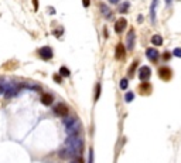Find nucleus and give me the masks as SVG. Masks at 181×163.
I'll use <instances>...</instances> for the list:
<instances>
[{"label": "nucleus", "instance_id": "ddd939ff", "mask_svg": "<svg viewBox=\"0 0 181 163\" xmlns=\"http://www.w3.org/2000/svg\"><path fill=\"white\" fill-rule=\"evenodd\" d=\"M101 13L103 14L106 19H111L112 17V11H111V9H109L106 4H101Z\"/></svg>", "mask_w": 181, "mask_h": 163}, {"label": "nucleus", "instance_id": "aec40b11", "mask_svg": "<svg viewBox=\"0 0 181 163\" xmlns=\"http://www.w3.org/2000/svg\"><path fill=\"white\" fill-rule=\"evenodd\" d=\"M96 90H95V101H98L99 99V97H101V90H102V87H101V84H96Z\"/></svg>", "mask_w": 181, "mask_h": 163}, {"label": "nucleus", "instance_id": "4468645a", "mask_svg": "<svg viewBox=\"0 0 181 163\" xmlns=\"http://www.w3.org/2000/svg\"><path fill=\"white\" fill-rule=\"evenodd\" d=\"M151 44L153 46H161L163 44V37L160 34H154V36L151 37Z\"/></svg>", "mask_w": 181, "mask_h": 163}, {"label": "nucleus", "instance_id": "f257e3e1", "mask_svg": "<svg viewBox=\"0 0 181 163\" xmlns=\"http://www.w3.org/2000/svg\"><path fill=\"white\" fill-rule=\"evenodd\" d=\"M65 148L69 150L71 157H77L82 152V140L79 136H68L65 140Z\"/></svg>", "mask_w": 181, "mask_h": 163}, {"label": "nucleus", "instance_id": "cd10ccee", "mask_svg": "<svg viewBox=\"0 0 181 163\" xmlns=\"http://www.w3.org/2000/svg\"><path fill=\"white\" fill-rule=\"evenodd\" d=\"M82 4H84V7H89L90 0H82Z\"/></svg>", "mask_w": 181, "mask_h": 163}, {"label": "nucleus", "instance_id": "9d476101", "mask_svg": "<svg viewBox=\"0 0 181 163\" xmlns=\"http://www.w3.org/2000/svg\"><path fill=\"white\" fill-rule=\"evenodd\" d=\"M139 91H140L141 95H149L151 92V84L147 81H143V82L139 85Z\"/></svg>", "mask_w": 181, "mask_h": 163}, {"label": "nucleus", "instance_id": "a878e982", "mask_svg": "<svg viewBox=\"0 0 181 163\" xmlns=\"http://www.w3.org/2000/svg\"><path fill=\"white\" fill-rule=\"evenodd\" d=\"M54 81H55V82H58V84H61V82H62V78H61V75H60V74H58V75H57V74L54 75Z\"/></svg>", "mask_w": 181, "mask_h": 163}, {"label": "nucleus", "instance_id": "dca6fc26", "mask_svg": "<svg viewBox=\"0 0 181 163\" xmlns=\"http://www.w3.org/2000/svg\"><path fill=\"white\" fill-rule=\"evenodd\" d=\"M75 122H77V119H75V118H67V117L64 118V125H65V128L72 126Z\"/></svg>", "mask_w": 181, "mask_h": 163}, {"label": "nucleus", "instance_id": "b1692460", "mask_svg": "<svg viewBox=\"0 0 181 163\" xmlns=\"http://www.w3.org/2000/svg\"><path fill=\"white\" fill-rule=\"evenodd\" d=\"M173 54H174L175 57H180L181 58V48H178V47L177 48H174V50H173Z\"/></svg>", "mask_w": 181, "mask_h": 163}, {"label": "nucleus", "instance_id": "7c9ffc66", "mask_svg": "<svg viewBox=\"0 0 181 163\" xmlns=\"http://www.w3.org/2000/svg\"><path fill=\"white\" fill-rule=\"evenodd\" d=\"M119 2H120V0H109V3L111 4H117Z\"/></svg>", "mask_w": 181, "mask_h": 163}, {"label": "nucleus", "instance_id": "0eeeda50", "mask_svg": "<svg viewBox=\"0 0 181 163\" xmlns=\"http://www.w3.org/2000/svg\"><path fill=\"white\" fill-rule=\"evenodd\" d=\"M17 92H19V85H16V84H10V85H7L6 91H4V97L11 98V97H14V95H17Z\"/></svg>", "mask_w": 181, "mask_h": 163}, {"label": "nucleus", "instance_id": "1a4fd4ad", "mask_svg": "<svg viewBox=\"0 0 181 163\" xmlns=\"http://www.w3.org/2000/svg\"><path fill=\"white\" fill-rule=\"evenodd\" d=\"M146 57H147L151 63H156V61L158 60L160 54H158V51L156 50V48H147V50H146Z\"/></svg>", "mask_w": 181, "mask_h": 163}, {"label": "nucleus", "instance_id": "39448f33", "mask_svg": "<svg viewBox=\"0 0 181 163\" xmlns=\"http://www.w3.org/2000/svg\"><path fill=\"white\" fill-rule=\"evenodd\" d=\"M151 77V68L147 65L141 67L140 70H139V78H140L141 81H149V78Z\"/></svg>", "mask_w": 181, "mask_h": 163}, {"label": "nucleus", "instance_id": "393cba45", "mask_svg": "<svg viewBox=\"0 0 181 163\" xmlns=\"http://www.w3.org/2000/svg\"><path fill=\"white\" fill-rule=\"evenodd\" d=\"M137 67V63L134 61L133 64H132V67H130V70H129V75H133V71H134V68Z\"/></svg>", "mask_w": 181, "mask_h": 163}, {"label": "nucleus", "instance_id": "20e7f679", "mask_svg": "<svg viewBox=\"0 0 181 163\" xmlns=\"http://www.w3.org/2000/svg\"><path fill=\"white\" fill-rule=\"evenodd\" d=\"M134 43H136V34H134L133 29H130L129 33H128V36H126V43H124V46H126L128 50L132 51L134 48Z\"/></svg>", "mask_w": 181, "mask_h": 163}, {"label": "nucleus", "instance_id": "423d86ee", "mask_svg": "<svg viewBox=\"0 0 181 163\" xmlns=\"http://www.w3.org/2000/svg\"><path fill=\"white\" fill-rule=\"evenodd\" d=\"M126 26H128V21H126V19H117V20L115 21V31H116L117 34L123 33L124 29H126Z\"/></svg>", "mask_w": 181, "mask_h": 163}, {"label": "nucleus", "instance_id": "f3484780", "mask_svg": "<svg viewBox=\"0 0 181 163\" xmlns=\"http://www.w3.org/2000/svg\"><path fill=\"white\" fill-rule=\"evenodd\" d=\"M58 155H60L61 159H67V157H71V153H69V150H68L67 148H65V149H61Z\"/></svg>", "mask_w": 181, "mask_h": 163}, {"label": "nucleus", "instance_id": "2eb2a0df", "mask_svg": "<svg viewBox=\"0 0 181 163\" xmlns=\"http://www.w3.org/2000/svg\"><path fill=\"white\" fill-rule=\"evenodd\" d=\"M158 0H153L151 2V9H150V16H151V21L154 23L156 21V6H157Z\"/></svg>", "mask_w": 181, "mask_h": 163}, {"label": "nucleus", "instance_id": "c85d7f7f", "mask_svg": "<svg viewBox=\"0 0 181 163\" xmlns=\"http://www.w3.org/2000/svg\"><path fill=\"white\" fill-rule=\"evenodd\" d=\"M33 3H34V10H38V2L37 0H33Z\"/></svg>", "mask_w": 181, "mask_h": 163}, {"label": "nucleus", "instance_id": "4be33fe9", "mask_svg": "<svg viewBox=\"0 0 181 163\" xmlns=\"http://www.w3.org/2000/svg\"><path fill=\"white\" fill-rule=\"evenodd\" d=\"M128 87H129V81L126 80V78H123V80H120V88L122 90H128Z\"/></svg>", "mask_w": 181, "mask_h": 163}, {"label": "nucleus", "instance_id": "5701e85b", "mask_svg": "<svg viewBox=\"0 0 181 163\" xmlns=\"http://www.w3.org/2000/svg\"><path fill=\"white\" fill-rule=\"evenodd\" d=\"M133 98H134V94L133 92H128L126 95H124V101H126V102H132V101H133Z\"/></svg>", "mask_w": 181, "mask_h": 163}, {"label": "nucleus", "instance_id": "6e6552de", "mask_svg": "<svg viewBox=\"0 0 181 163\" xmlns=\"http://www.w3.org/2000/svg\"><path fill=\"white\" fill-rule=\"evenodd\" d=\"M158 75L161 77V80L168 81V80H171L173 73H171V70L168 67H160V68H158Z\"/></svg>", "mask_w": 181, "mask_h": 163}, {"label": "nucleus", "instance_id": "9b49d317", "mask_svg": "<svg viewBox=\"0 0 181 163\" xmlns=\"http://www.w3.org/2000/svg\"><path fill=\"white\" fill-rule=\"evenodd\" d=\"M115 54H116V60H122L124 57V54H126V48H124V44H122V43H119L116 46V50H115Z\"/></svg>", "mask_w": 181, "mask_h": 163}, {"label": "nucleus", "instance_id": "c756f323", "mask_svg": "<svg viewBox=\"0 0 181 163\" xmlns=\"http://www.w3.org/2000/svg\"><path fill=\"white\" fill-rule=\"evenodd\" d=\"M170 57H171V54H170V53H164V55H163V58H164V60H168Z\"/></svg>", "mask_w": 181, "mask_h": 163}, {"label": "nucleus", "instance_id": "a211bd4d", "mask_svg": "<svg viewBox=\"0 0 181 163\" xmlns=\"http://www.w3.org/2000/svg\"><path fill=\"white\" fill-rule=\"evenodd\" d=\"M6 88H7V82H6V80H4L3 77H0V95H2V94H4Z\"/></svg>", "mask_w": 181, "mask_h": 163}, {"label": "nucleus", "instance_id": "7ed1b4c3", "mask_svg": "<svg viewBox=\"0 0 181 163\" xmlns=\"http://www.w3.org/2000/svg\"><path fill=\"white\" fill-rule=\"evenodd\" d=\"M54 113L57 115V117H62V118H65L69 113V108L65 105V104H62V102H60V104H57L55 107H54Z\"/></svg>", "mask_w": 181, "mask_h": 163}, {"label": "nucleus", "instance_id": "bb28decb", "mask_svg": "<svg viewBox=\"0 0 181 163\" xmlns=\"http://www.w3.org/2000/svg\"><path fill=\"white\" fill-rule=\"evenodd\" d=\"M71 163H84V159H82L81 156H77L75 157V160H72Z\"/></svg>", "mask_w": 181, "mask_h": 163}, {"label": "nucleus", "instance_id": "f8f14e48", "mask_svg": "<svg viewBox=\"0 0 181 163\" xmlns=\"http://www.w3.org/2000/svg\"><path fill=\"white\" fill-rule=\"evenodd\" d=\"M41 102L44 104V105H47V107H50L51 104L54 102V98L51 94H43V97H41Z\"/></svg>", "mask_w": 181, "mask_h": 163}, {"label": "nucleus", "instance_id": "6ab92c4d", "mask_svg": "<svg viewBox=\"0 0 181 163\" xmlns=\"http://www.w3.org/2000/svg\"><path fill=\"white\" fill-rule=\"evenodd\" d=\"M60 75L61 77H69L71 75V71L68 70L67 67H61V68H60Z\"/></svg>", "mask_w": 181, "mask_h": 163}, {"label": "nucleus", "instance_id": "412c9836", "mask_svg": "<svg viewBox=\"0 0 181 163\" xmlns=\"http://www.w3.org/2000/svg\"><path fill=\"white\" fill-rule=\"evenodd\" d=\"M129 6H130V3H129V2L123 3V4L120 6V9H119V11H120V13H124V11H128V10H129Z\"/></svg>", "mask_w": 181, "mask_h": 163}, {"label": "nucleus", "instance_id": "f03ea898", "mask_svg": "<svg viewBox=\"0 0 181 163\" xmlns=\"http://www.w3.org/2000/svg\"><path fill=\"white\" fill-rule=\"evenodd\" d=\"M38 55H40L41 60L48 61V60H51V58H53L54 51H53V48H51V47L44 46V47H41L40 50H38Z\"/></svg>", "mask_w": 181, "mask_h": 163}]
</instances>
